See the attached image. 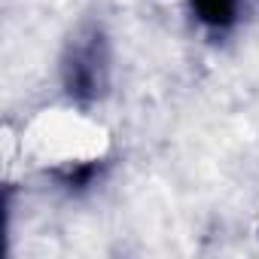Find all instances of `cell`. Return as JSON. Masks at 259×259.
Returning <instances> with one entry per match:
<instances>
[{"label": "cell", "instance_id": "2", "mask_svg": "<svg viewBox=\"0 0 259 259\" xmlns=\"http://www.w3.org/2000/svg\"><path fill=\"white\" fill-rule=\"evenodd\" d=\"M195 28L210 40L232 37L247 13V0H183Z\"/></svg>", "mask_w": 259, "mask_h": 259}, {"label": "cell", "instance_id": "3", "mask_svg": "<svg viewBox=\"0 0 259 259\" xmlns=\"http://www.w3.org/2000/svg\"><path fill=\"white\" fill-rule=\"evenodd\" d=\"M256 238H259V232H256Z\"/></svg>", "mask_w": 259, "mask_h": 259}, {"label": "cell", "instance_id": "1", "mask_svg": "<svg viewBox=\"0 0 259 259\" xmlns=\"http://www.w3.org/2000/svg\"><path fill=\"white\" fill-rule=\"evenodd\" d=\"M58 85L79 107L101 104L113 89V40L95 19L79 22L58 55Z\"/></svg>", "mask_w": 259, "mask_h": 259}]
</instances>
